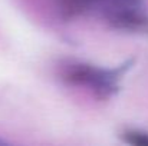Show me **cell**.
Segmentation results:
<instances>
[{"instance_id":"3957f363","label":"cell","mask_w":148,"mask_h":146,"mask_svg":"<svg viewBox=\"0 0 148 146\" xmlns=\"http://www.w3.org/2000/svg\"><path fill=\"white\" fill-rule=\"evenodd\" d=\"M3 143H6V142H4L3 139H0V145H3Z\"/></svg>"},{"instance_id":"7a4b0ae2","label":"cell","mask_w":148,"mask_h":146,"mask_svg":"<svg viewBox=\"0 0 148 146\" xmlns=\"http://www.w3.org/2000/svg\"><path fill=\"white\" fill-rule=\"evenodd\" d=\"M125 141L128 143H132V145L148 146V133H144V132H130V133H127Z\"/></svg>"},{"instance_id":"6da1fadb","label":"cell","mask_w":148,"mask_h":146,"mask_svg":"<svg viewBox=\"0 0 148 146\" xmlns=\"http://www.w3.org/2000/svg\"><path fill=\"white\" fill-rule=\"evenodd\" d=\"M127 66L106 69L78 60L60 62L56 67L58 77L69 88L84 92L98 100H106L118 90Z\"/></svg>"}]
</instances>
